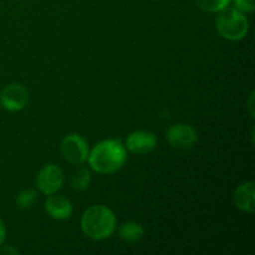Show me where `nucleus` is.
<instances>
[{
    "mask_svg": "<svg viewBox=\"0 0 255 255\" xmlns=\"http://www.w3.org/2000/svg\"><path fill=\"white\" fill-rule=\"evenodd\" d=\"M127 159V151L121 139L111 138L99 142L89 152L90 167L96 173L112 174L124 167Z\"/></svg>",
    "mask_w": 255,
    "mask_h": 255,
    "instance_id": "1",
    "label": "nucleus"
},
{
    "mask_svg": "<svg viewBox=\"0 0 255 255\" xmlns=\"http://www.w3.org/2000/svg\"><path fill=\"white\" fill-rule=\"evenodd\" d=\"M116 216L105 206H92L81 217L82 233L92 241L110 238L116 229Z\"/></svg>",
    "mask_w": 255,
    "mask_h": 255,
    "instance_id": "2",
    "label": "nucleus"
},
{
    "mask_svg": "<svg viewBox=\"0 0 255 255\" xmlns=\"http://www.w3.org/2000/svg\"><path fill=\"white\" fill-rule=\"evenodd\" d=\"M216 25L219 34L231 41L244 39L249 30V21L246 14L236 7H226L221 10Z\"/></svg>",
    "mask_w": 255,
    "mask_h": 255,
    "instance_id": "3",
    "label": "nucleus"
},
{
    "mask_svg": "<svg viewBox=\"0 0 255 255\" xmlns=\"http://www.w3.org/2000/svg\"><path fill=\"white\" fill-rule=\"evenodd\" d=\"M89 143L77 133L67 134L61 142V153L67 162L75 166L85 163L89 157Z\"/></svg>",
    "mask_w": 255,
    "mask_h": 255,
    "instance_id": "4",
    "label": "nucleus"
},
{
    "mask_svg": "<svg viewBox=\"0 0 255 255\" xmlns=\"http://www.w3.org/2000/svg\"><path fill=\"white\" fill-rule=\"evenodd\" d=\"M62 183H64V173H62L61 168L56 164H46L37 173V188L45 196L56 193L61 188Z\"/></svg>",
    "mask_w": 255,
    "mask_h": 255,
    "instance_id": "5",
    "label": "nucleus"
},
{
    "mask_svg": "<svg viewBox=\"0 0 255 255\" xmlns=\"http://www.w3.org/2000/svg\"><path fill=\"white\" fill-rule=\"evenodd\" d=\"M29 101V92L22 85L10 84L0 94V104L5 110L16 112L24 109Z\"/></svg>",
    "mask_w": 255,
    "mask_h": 255,
    "instance_id": "6",
    "label": "nucleus"
},
{
    "mask_svg": "<svg viewBox=\"0 0 255 255\" xmlns=\"http://www.w3.org/2000/svg\"><path fill=\"white\" fill-rule=\"evenodd\" d=\"M167 139L174 148L188 149L198 139L197 131L187 124L173 125L167 131Z\"/></svg>",
    "mask_w": 255,
    "mask_h": 255,
    "instance_id": "7",
    "label": "nucleus"
},
{
    "mask_svg": "<svg viewBox=\"0 0 255 255\" xmlns=\"http://www.w3.org/2000/svg\"><path fill=\"white\" fill-rule=\"evenodd\" d=\"M157 146V138L152 132L133 131L127 136L126 138V149L134 154H146L153 151Z\"/></svg>",
    "mask_w": 255,
    "mask_h": 255,
    "instance_id": "8",
    "label": "nucleus"
},
{
    "mask_svg": "<svg viewBox=\"0 0 255 255\" xmlns=\"http://www.w3.org/2000/svg\"><path fill=\"white\" fill-rule=\"evenodd\" d=\"M45 211L52 219L65 221L71 217L74 208H72L71 202L66 197L54 193L50 194L49 198L45 202Z\"/></svg>",
    "mask_w": 255,
    "mask_h": 255,
    "instance_id": "9",
    "label": "nucleus"
},
{
    "mask_svg": "<svg viewBox=\"0 0 255 255\" xmlns=\"http://www.w3.org/2000/svg\"><path fill=\"white\" fill-rule=\"evenodd\" d=\"M234 206L242 212L253 214L255 212V183L253 181L241 184L233 194Z\"/></svg>",
    "mask_w": 255,
    "mask_h": 255,
    "instance_id": "10",
    "label": "nucleus"
},
{
    "mask_svg": "<svg viewBox=\"0 0 255 255\" xmlns=\"http://www.w3.org/2000/svg\"><path fill=\"white\" fill-rule=\"evenodd\" d=\"M119 236L126 243H137L143 238L144 229L136 222H126L120 227Z\"/></svg>",
    "mask_w": 255,
    "mask_h": 255,
    "instance_id": "11",
    "label": "nucleus"
},
{
    "mask_svg": "<svg viewBox=\"0 0 255 255\" xmlns=\"http://www.w3.org/2000/svg\"><path fill=\"white\" fill-rule=\"evenodd\" d=\"M91 183V173L87 168H79L70 177V186L74 191L82 192L87 189Z\"/></svg>",
    "mask_w": 255,
    "mask_h": 255,
    "instance_id": "12",
    "label": "nucleus"
},
{
    "mask_svg": "<svg viewBox=\"0 0 255 255\" xmlns=\"http://www.w3.org/2000/svg\"><path fill=\"white\" fill-rule=\"evenodd\" d=\"M199 7L208 12H219L221 10L228 7L232 0H197Z\"/></svg>",
    "mask_w": 255,
    "mask_h": 255,
    "instance_id": "13",
    "label": "nucleus"
},
{
    "mask_svg": "<svg viewBox=\"0 0 255 255\" xmlns=\"http://www.w3.org/2000/svg\"><path fill=\"white\" fill-rule=\"evenodd\" d=\"M37 199V193L34 189H25L21 191L16 197V204L21 209H29L34 206Z\"/></svg>",
    "mask_w": 255,
    "mask_h": 255,
    "instance_id": "14",
    "label": "nucleus"
},
{
    "mask_svg": "<svg viewBox=\"0 0 255 255\" xmlns=\"http://www.w3.org/2000/svg\"><path fill=\"white\" fill-rule=\"evenodd\" d=\"M234 7L242 12H253L255 9L254 0H232Z\"/></svg>",
    "mask_w": 255,
    "mask_h": 255,
    "instance_id": "15",
    "label": "nucleus"
},
{
    "mask_svg": "<svg viewBox=\"0 0 255 255\" xmlns=\"http://www.w3.org/2000/svg\"><path fill=\"white\" fill-rule=\"evenodd\" d=\"M5 239H6V228H5V224L2 222V219L0 218V247L4 244Z\"/></svg>",
    "mask_w": 255,
    "mask_h": 255,
    "instance_id": "16",
    "label": "nucleus"
},
{
    "mask_svg": "<svg viewBox=\"0 0 255 255\" xmlns=\"http://www.w3.org/2000/svg\"><path fill=\"white\" fill-rule=\"evenodd\" d=\"M253 99H254V92H252L251 94V99H249V109H251V114L254 115V111H253Z\"/></svg>",
    "mask_w": 255,
    "mask_h": 255,
    "instance_id": "17",
    "label": "nucleus"
}]
</instances>
